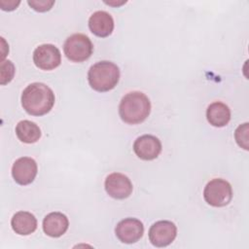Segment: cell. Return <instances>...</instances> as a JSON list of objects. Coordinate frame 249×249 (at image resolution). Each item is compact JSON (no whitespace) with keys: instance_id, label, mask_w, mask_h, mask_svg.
Returning <instances> with one entry per match:
<instances>
[{"instance_id":"cell-1","label":"cell","mask_w":249,"mask_h":249,"mask_svg":"<svg viewBox=\"0 0 249 249\" xmlns=\"http://www.w3.org/2000/svg\"><path fill=\"white\" fill-rule=\"evenodd\" d=\"M54 101L53 89L44 83H32L21 93V105L25 112L32 116H43L49 113Z\"/></svg>"},{"instance_id":"cell-2","label":"cell","mask_w":249,"mask_h":249,"mask_svg":"<svg viewBox=\"0 0 249 249\" xmlns=\"http://www.w3.org/2000/svg\"><path fill=\"white\" fill-rule=\"evenodd\" d=\"M151 112V102L148 96L141 91L126 93L119 105L121 119L129 124L144 122Z\"/></svg>"},{"instance_id":"cell-3","label":"cell","mask_w":249,"mask_h":249,"mask_svg":"<svg viewBox=\"0 0 249 249\" xmlns=\"http://www.w3.org/2000/svg\"><path fill=\"white\" fill-rule=\"evenodd\" d=\"M120 80L119 67L108 60H102L90 66L88 72V81L91 89L104 92L113 89Z\"/></svg>"},{"instance_id":"cell-4","label":"cell","mask_w":249,"mask_h":249,"mask_svg":"<svg viewBox=\"0 0 249 249\" xmlns=\"http://www.w3.org/2000/svg\"><path fill=\"white\" fill-rule=\"evenodd\" d=\"M63 51L66 57L71 61L83 62L91 55L93 46L88 36L82 33H75L65 40Z\"/></svg>"},{"instance_id":"cell-5","label":"cell","mask_w":249,"mask_h":249,"mask_svg":"<svg viewBox=\"0 0 249 249\" xmlns=\"http://www.w3.org/2000/svg\"><path fill=\"white\" fill-rule=\"evenodd\" d=\"M203 197L205 201L214 207H223L228 205L232 198V189L231 184L221 178H215L209 181L204 190Z\"/></svg>"},{"instance_id":"cell-6","label":"cell","mask_w":249,"mask_h":249,"mask_svg":"<svg viewBox=\"0 0 249 249\" xmlns=\"http://www.w3.org/2000/svg\"><path fill=\"white\" fill-rule=\"evenodd\" d=\"M33 62L42 70H53L61 62L60 51L53 44L40 45L33 52Z\"/></svg>"},{"instance_id":"cell-7","label":"cell","mask_w":249,"mask_h":249,"mask_svg":"<svg viewBox=\"0 0 249 249\" xmlns=\"http://www.w3.org/2000/svg\"><path fill=\"white\" fill-rule=\"evenodd\" d=\"M177 235V228L171 221L161 220L154 223L149 230V240L154 246L169 245Z\"/></svg>"},{"instance_id":"cell-8","label":"cell","mask_w":249,"mask_h":249,"mask_svg":"<svg viewBox=\"0 0 249 249\" xmlns=\"http://www.w3.org/2000/svg\"><path fill=\"white\" fill-rule=\"evenodd\" d=\"M106 193L113 198L124 199L128 197L133 190L130 179L120 172L109 174L104 182Z\"/></svg>"},{"instance_id":"cell-9","label":"cell","mask_w":249,"mask_h":249,"mask_svg":"<svg viewBox=\"0 0 249 249\" xmlns=\"http://www.w3.org/2000/svg\"><path fill=\"white\" fill-rule=\"evenodd\" d=\"M115 233L123 243H135L143 236L144 226L138 219L125 218L117 224Z\"/></svg>"},{"instance_id":"cell-10","label":"cell","mask_w":249,"mask_h":249,"mask_svg":"<svg viewBox=\"0 0 249 249\" xmlns=\"http://www.w3.org/2000/svg\"><path fill=\"white\" fill-rule=\"evenodd\" d=\"M38 166L32 158L21 157L14 162L12 166V176L14 180L22 186L32 183L37 175Z\"/></svg>"},{"instance_id":"cell-11","label":"cell","mask_w":249,"mask_h":249,"mask_svg":"<svg viewBox=\"0 0 249 249\" xmlns=\"http://www.w3.org/2000/svg\"><path fill=\"white\" fill-rule=\"evenodd\" d=\"M135 155L143 160H152L159 157L161 152L160 139L151 134H144L136 138L133 143Z\"/></svg>"},{"instance_id":"cell-12","label":"cell","mask_w":249,"mask_h":249,"mask_svg":"<svg viewBox=\"0 0 249 249\" xmlns=\"http://www.w3.org/2000/svg\"><path fill=\"white\" fill-rule=\"evenodd\" d=\"M90 31L98 37H107L114 30V19L105 11H96L89 18Z\"/></svg>"},{"instance_id":"cell-13","label":"cell","mask_w":249,"mask_h":249,"mask_svg":"<svg viewBox=\"0 0 249 249\" xmlns=\"http://www.w3.org/2000/svg\"><path fill=\"white\" fill-rule=\"evenodd\" d=\"M69 221L61 212H51L43 220V231L51 237H59L66 232Z\"/></svg>"},{"instance_id":"cell-14","label":"cell","mask_w":249,"mask_h":249,"mask_svg":"<svg viewBox=\"0 0 249 249\" xmlns=\"http://www.w3.org/2000/svg\"><path fill=\"white\" fill-rule=\"evenodd\" d=\"M11 226L16 233L19 235H28L34 232L37 229V219L30 212L18 211L13 216Z\"/></svg>"},{"instance_id":"cell-15","label":"cell","mask_w":249,"mask_h":249,"mask_svg":"<svg viewBox=\"0 0 249 249\" xmlns=\"http://www.w3.org/2000/svg\"><path fill=\"white\" fill-rule=\"evenodd\" d=\"M206 118L211 125L222 127L229 124L231 120V110L225 103L216 101L207 107Z\"/></svg>"},{"instance_id":"cell-16","label":"cell","mask_w":249,"mask_h":249,"mask_svg":"<svg viewBox=\"0 0 249 249\" xmlns=\"http://www.w3.org/2000/svg\"><path fill=\"white\" fill-rule=\"evenodd\" d=\"M16 134L21 142L31 144L40 139L41 129L34 122L23 120L18 123L16 126Z\"/></svg>"},{"instance_id":"cell-17","label":"cell","mask_w":249,"mask_h":249,"mask_svg":"<svg viewBox=\"0 0 249 249\" xmlns=\"http://www.w3.org/2000/svg\"><path fill=\"white\" fill-rule=\"evenodd\" d=\"M0 84L6 85L10 83L15 75V65L11 60H2L0 64Z\"/></svg>"},{"instance_id":"cell-18","label":"cell","mask_w":249,"mask_h":249,"mask_svg":"<svg viewBox=\"0 0 249 249\" xmlns=\"http://www.w3.org/2000/svg\"><path fill=\"white\" fill-rule=\"evenodd\" d=\"M248 123H244L237 126L234 132V138L237 145L244 150H248Z\"/></svg>"},{"instance_id":"cell-19","label":"cell","mask_w":249,"mask_h":249,"mask_svg":"<svg viewBox=\"0 0 249 249\" xmlns=\"http://www.w3.org/2000/svg\"><path fill=\"white\" fill-rule=\"evenodd\" d=\"M27 4L37 12H47L52 9L54 4V1H48V0H28Z\"/></svg>"},{"instance_id":"cell-20","label":"cell","mask_w":249,"mask_h":249,"mask_svg":"<svg viewBox=\"0 0 249 249\" xmlns=\"http://www.w3.org/2000/svg\"><path fill=\"white\" fill-rule=\"evenodd\" d=\"M20 1H15V0H1L0 1V6L1 9L4 11H13L17 9V7L19 5Z\"/></svg>"},{"instance_id":"cell-21","label":"cell","mask_w":249,"mask_h":249,"mask_svg":"<svg viewBox=\"0 0 249 249\" xmlns=\"http://www.w3.org/2000/svg\"><path fill=\"white\" fill-rule=\"evenodd\" d=\"M125 2H126V1H121V2H111V1L107 2V1H105L106 4H108V5H114V6H120V5H122V4H124V3H125Z\"/></svg>"}]
</instances>
